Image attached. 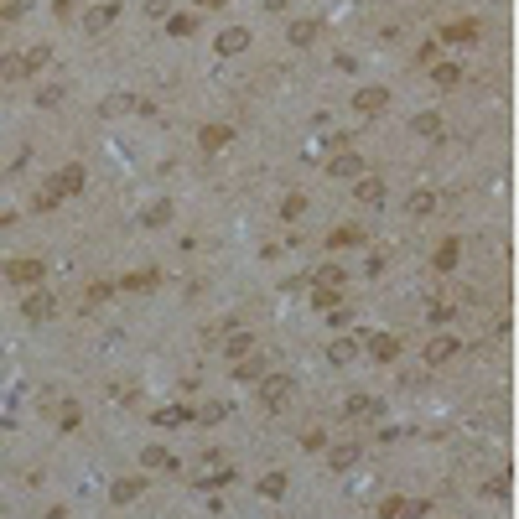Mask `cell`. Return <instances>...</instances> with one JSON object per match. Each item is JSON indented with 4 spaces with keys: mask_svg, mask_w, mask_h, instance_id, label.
<instances>
[{
    "mask_svg": "<svg viewBox=\"0 0 519 519\" xmlns=\"http://www.w3.org/2000/svg\"><path fill=\"white\" fill-rule=\"evenodd\" d=\"M260 400L270 405V411H286V405H291V379H286V374H265V389H260Z\"/></svg>",
    "mask_w": 519,
    "mask_h": 519,
    "instance_id": "1",
    "label": "cell"
},
{
    "mask_svg": "<svg viewBox=\"0 0 519 519\" xmlns=\"http://www.w3.org/2000/svg\"><path fill=\"white\" fill-rule=\"evenodd\" d=\"M354 109H358V115H384V109H389V89H379V83L358 89V94H354Z\"/></svg>",
    "mask_w": 519,
    "mask_h": 519,
    "instance_id": "2",
    "label": "cell"
},
{
    "mask_svg": "<svg viewBox=\"0 0 519 519\" xmlns=\"http://www.w3.org/2000/svg\"><path fill=\"white\" fill-rule=\"evenodd\" d=\"M78 187H83V166H62L58 177L47 182V192H52V198H73Z\"/></svg>",
    "mask_w": 519,
    "mask_h": 519,
    "instance_id": "3",
    "label": "cell"
},
{
    "mask_svg": "<svg viewBox=\"0 0 519 519\" xmlns=\"http://www.w3.org/2000/svg\"><path fill=\"white\" fill-rule=\"evenodd\" d=\"M457 348H462V343L452 338V332H437V338L426 343V364H447V358L457 354Z\"/></svg>",
    "mask_w": 519,
    "mask_h": 519,
    "instance_id": "4",
    "label": "cell"
},
{
    "mask_svg": "<svg viewBox=\"0 0 519 519\" xmlns=\"http://www.w3.org/2000/svg\"><path fill=\"white\" fill-rule=\"evenodd\" d=\"M5 275H11L16 286H36V281H42V260H11Z\"/></svg>",
    "mask_w": 519,
    "mask_h": 519,
    "instance_id": "5",
    "label": "cell"
},
{
    "mask_svg": "<svg viewBox=\"0 0 519 519\" xmlns=\"http://www.w3.org/2000/svg\"><path fill=\"white\" fill-rule=\"evenodd\" d=\"M405 213H411V218H431V213H437V192H431V187H415L411 198H405Z\"/></svg>",
    "mask_w": 519,
    "mask_h": 519,
    "instance_id": "6",
    "label": "cell"
},
{
    "mask_svg": "<svg viewBox=\"0 0 519 519\" xmlns=\"http://www.w3.org/2000/svg\"><path fill=\"white\" fill-rule=\"evenodd\" d=\"M115 16H119V5H115V0H104V5H94V11H89V21H83V26H89V32H109V26H115Z\"/></svg>",
    "mask_w": 519,
    "mask_h": 519,
    "instance_id": "7",
    "label": "cell"
},
{
    "mask_svg": "<svg viewBox=\"0 0 519 519\" xmlns=\"http://www.w3.org/2000/svg\"><path fill=\"white\" fill-rule=\"evenodd\" d=\"M244 47H249V32H244V26L218 32V52H224V58H234V52H244Z\"/></svg>",
    "mask_w": 519,
    "mask_h": 519,
    "instance_id": "8",
    "label": "cell"
},
{
    "mask_svg": "<svg viewBox=\"0 0 519 519\" xmlns=\"http://www.w3.org/2000/svg\"><path fill=\"white\" fill-rule=\"evenodd\" d=\"M198 415H192V405H161L156 411V426H192Z\"/></svg>",
    "mask_w": 519,
    "mask_h": 519,
    "instance_id": "9",
    "label": "cell"
},
{
    "mask_svg": "<svg viewBox=\"0 0 519 519\" xmlns=\"http://www.w3.org/2000/svg\"><path fill=\"white\" fill-rule=\"evenodd\" d=\"M198 141H203V151H224V146L234 141V130H229V125H203Z\"/></svg>",
    "mask_w": 519,
    "mask_h": 519,
    "instance_id": "10",
    "label": "cell"
},
{
    "mask_svg": "<svg viewBox=\"0 0 519 519\" xmlns=\"http://www.w3.org/2000/svg\"><path fill=\"white\" fill-rule=\"evenodd\" d=\"M354 192H358V203H369V208L384 203V182L379 177H354Z\"/></svg>",
    "mask_w": 519,
    "mask_h": 519,
    "instance_id": "11",
    "label": "cell"
},
{
    "mask_svg": "<svg viewBox=\"0 0 519 519\" xmlns=\"http://www.w3.org/2000/svg\"><path fill=\"white\" fill-rule=\"evenodd\" d=\"M21 312H26V317H32V322L52 317V296H47V291H32V296H26V301H21Z\"/></svg>",
    "mask_w": 519,
    "mask_h": 519,
    "instance_id": "12",
    "label": "cell"
},
{
    "mask_svg": "<svg viewBox=\"0 0 519 519\" xmlns=\"http://www.w3.org/2000/svg\"><path fill=\"white\" fill-rule=\"evenodd\" d=\"M327 462H332L338 472H348V468L358 462V441H343V447H332V452H327Z\"/></svg>",
    "mask_w": 519,
    "mask_h": 519,
    "instance_id": "13",
    "label": "cell"
},
{
    "mask_svg": "<svg viewBox=\"0 0 519 519\" xmlns=\"http://www.w3.org/2000/svg\"><path fill=\"white\" fill-rule=\"evenodd\" d=\"M327 172H332V177H348V182H354V177H364V161H358V156H332Z\"/></svg>",
    "mask_w": 519,
    "mask_h": 519,
    "instance_id": "14",
    "label": "cell"
},
{
    "mask_svg": "<svg viewBox=\"0 0 519 519\" xmlns=\"http://www.w3.org/2000/svg\"><path fill=\"white\" fill-rule=\"evenodd\" d=\"M411 130H415V135H426V141H437V135H441V115H431V109H426V115L411 119Z\"/></svg>",
    "mask_w": 519,
    "mask_h": 519,
    "instance_id": "15",
    "label": "cell"
},
{
    "mask_svg": "<svg viewBox=\"0 0 519 519\" xmlns=\"http://www.w3.org/2000/svg\"><path fill=\"white\" fill-rule=\"evenodd\" d=\"M348 415H354V421H374V415H379V400H369V395H354V400H348Z\"/></svg>",
    "mask_w": 519,
    "mask_h": 519,
    "instance_id": "16",
    "label": "cell"
},
{
    "mask_svg": "<svg viewBox=\"0 0 519 519\" xmlns=\"http://www.w3.org/2000/svg\"><path fill=\"white\" fill-rule=\"evenodd\" d=\"M327 358H332V364H354V358H358V343H354V338H338V343L327 348Z\"/></svg>",
    "mask_w": 519,
    "mask_h": 519,
    "instance_id": "17",
    "label": "cell"
},
{
    "mask_svg": "<svg viewBox=\"0 0 519 519\" xmlns=\"http://www.w3.org/2000/svg\"><path fill=\"white\" fill-rule=\"evenodd\" d=\"M317 42V21H291V47H312Z\"/></svg>",
    "mask_w": 519,
    "mask_h": 519,
    "instance_id": "18",
    "label": "cell"
},
{
    "mask_svg": "<svg viewBox=\"0 0 519 519\" xmlns=\"http://www.w3.org/2000/svg\"><path fill=\"white\" fill-rule=\"evenodd\" d=\"M166 224H172V203H151V208H146V229H166Z\"/></svg>",
    "mask_w": 519,
    "mask_h": 519,
    "instance_id": "19",
    "label": "cell"
},
{
    "mask_svg": "<svg viewBox=\"0 0 519 519\" xmlns=\"http://www.w3.org/2000/svg\"><path fill=\"white\" fill-rule=\"evenodd\" d=\"M141 468H177V457H172L166 447H146L141 452Z\"/></svg>",
    "mask_w": 519,
    "mask_h": 519,
    "instance_id": "20",
    "label": "cell"
},
{
    "mask_svg": "<svg viewBox=\"0 0 519 519\" xmlns=\"http://www.w3.org/2000/svg\"><path fill=\"white\" fill-rule=\"evenodd\" d=\"M312 307H322V312H338V286H312Z\"/></svg>",
    "mask_w": 519,
    "mask_h": 519,
    "instance_id": "21",
    "label": "cell"
},
{
    "mask_svg": "<svg viewBox=\"0 0 519 519\" xmlns=\"http://www.w3.org/2000/svg\"><path fill=\"white\" fill-rule=\"evenodd\" d=\"M249 348H255V338H249V332H234V338L224 343V354H229V358H249Z\"/></svg>",
    "mask_w": 519,
    "mask_h": 519,
    "instance_id": "22",
    "label": "cell"
},
{
    "mask_svg": "<svg viewBox=\"0 0 519 519\" xmlns=\"http://www.w3.org/2000/svg\"><path fill=\"white\" fill-rule=\"evenodd\" d=\"M78 421H83L78 400H62V405H58V426H62V431H73V426H78Z\"/></svg>",
    "mask_w": 519,
    "mask_h": 519,
    "instance_id": "23",
    "label": "cell"
},
{
    "mask_svg": "<svg viewBox=\"0 0 519 519\" xmlns=\"http://www.w3.org/2000/svg\"><path fill=\"white\" fill-rule=\"evenodd\" d=\"M260 494H265V498H281L286 494V472H265V478H260Z\"/></svg>",
    "mask_w": 519,
    "mask_h": 519,
    "instance_id": "24",
    "label": "cell"
},
{
    "mask_svg": "<svg viewBox=\"0 0 519 519\" xmlns=\"http://www.w3.org/2000/svg\"><path fill=\"white\" fill-rule=\"evenodd\" d=\"M47 58H52V47H32L21 58V73H36V68H47Z\"/></svg>",
    "mask_w": 519,
    "mask_h": 519,
    "instance_id": "25",
    "label": "cell"
},
{
    "mask_svg": "<svg viewBox=\"0 0 519 519\" xmlns=\"http://www.w3.org/2000/svg\"><path fill=\"white\" fill-rule=\"evenodd\" d=\"M369 343H374V358H395L400 354V343L389 338V332H379V338H369Z\"/></svg>",
    "mask_w": 519,
    "mask_h": 519,
    "instance_id": "26",
    "label": "cell"
},
{
    "mask_svg": "<svg viewBox=\"0 0 519 519\" xmlns=\"http://www.w3.org/2000/svg\"><path fill=\"white\" fill-rule=\"evenodd\" d=\"M130 498H141V483H135V478H119L115 483V504H130Z\"/></svg>",
    "mask_w": 519,
    "mask_h": 519,
    "instance_id": "27",
    "label": "cell"
},
{
    "mask_svg": "<svg viewBox=\"0 0 519 519\" xmlns=\"http://www.w3.org/2000/svg\"><path fill=\"white\" fill-rule=\"evenodd\" d=\"M457 265V239H447V244L437 249V270H452Z\"/></svg>",
    "mask_w": 519,
    "mask_h": 519,
    "instance_id": "28",
    "label": "cell"
},
{
    "mask_svg": "<svg viewBox=\"0 0 519 519\" xmlns=\"http://www.w3.org/2000/svg\"><path fill=\"white\" fill-rule=\"evenodd\" d=\"M301 213H307V198H286L281 203V218H291V224L301 218Z\"/></svg>",
    "mask_w": 519,
    "mask_h": 519,
    "instance_id": "29",
    "label": "cell"
},
{
    "mask_svg": "<svg viewBox=\"0 0 519 519\" xmlns=\"http://www.w3.org/2000/svg\"><path fill=\"white\" fill-rule=\"evenodd\" d=\"M192 26H198L192 16H172V21H166V32H172V36H192Z\"/></svg>",
    "mask_w": 519,
    "mask_h": 519,
    "instance_id": "30",
    "label": "cell"
},
{
    "mask_svg": "<svg viewBox=\"0 0 519 519\" xmlns=\"http://www.w3.org/2000/svg\"><path fill=\"white\" fill-rule=\"evenodd\" d=\"M239 379H265V364L260 358H239Z\"/></svg>",
    "mask_w": 519,
    "mask_h": 519,
    "instance_id": "31",
    "label": "cell"
},
{
    "mask_svg": "<svg viewBox=\"0 0 519 519\" xmlns=\"http://www.w3.org/2000/svg\"><path fill=\"white\" fill-rule=\"evenodd\" d=\"M125 109H135V99H130V94H115V99H104V115H125Z\"/></svg>",
    "mask_w": 519,
    "mask_h": 519,
    "instance_id": "32",
    "label": "cell"
},
{
    "mask_svg": "<svg viewBox=\"0 0 519 519\" xmlns=\"http://www.w3.org/2000/svg\"><path fill=\"white\" fill-rule=\"evenodd\" d=\"M457 78H462V68H457V62H437V83H447V89H452Z\"/></svg>",
    "mask_w": 519,
    "mask_h": 519,
    "instance_id": "33",
    "label": "cell"
},
{
    "mask_svg": "<svg viewBox=\"0 0 519 519\" xmlns=\"http://www.w3.org/2000/svg\"><path fill=\"white\" fill-rule=\"evenodd\" d=\"M26 16V0H5V5H0V21H21Z\"/></svg>",
    "mask_w": 519,
    "mask_h": 519,
    "instance_id": "34",
    "label": "cell"
},
{
    "mask_svg": "<svg viewBox=\"0 0 519 519\" xmlns=\"http://www.w3.org/2000/svg\"><path fill=\"white\" fill-rule=\"evenodd\" d=\"M146 16H151V21H166V16H172V0H146Z\"/></svg>",
    "mask_w": 519,
    "mask_h": 519,
    "instance_id": "35",
    "label": "cell"
},
{
    "mask_svg": "<svg viewBox=\"0 0 519 519\" xmlns=\"http://www.w3.org/2000/svg\"><path fill=\"white\" fill-rule=\"evenodd\" d=\"M301 447H307V452L327 447V431H317V426H312V431H301Z\"/></svg>",
    "mask_w": 519,
    "mask_h": 519,
    "instance_id": "36",
    "label": "cell"
},
{
    "mask_svg": "<svg viewBox=\"0 0 519 519\" xmlns=\"http://www.w3.org/2000/svg\"><path fill=\"white\" fill-rule=\"evenodd\" d=\"M130 291H151V286H156V270H141V275H130Z\"/></svg>",
    "mask_w": 519,
    "mask_h": 519,
    "instance_id": "37",
    "label": "cell"
},
{
    "mask_svg": "<svg viewBox=\"0 0 519 519\" xmlns=\"http://www.w3.org/2000/svg\"><path fill=\"white\" fill-rule=\"evenodd\" d=\"M317 286H343V270H338V265H322V270H317Z\"/></svg>",
    "mask_w": 519,
    "mask_h": 519,
    "instance_id": "38",
    "label": "cell"
},
{
    "mask_svg": "<svg viewBox=\"0 0 519 519\" xmlns=\"http://www.w3.org/2000/svg\"><path fill=\"white\" fill-rule=\"evenodd\" d=\"M0 78H26V73H21V58H0Z\"/></svg>",
    "mask_w": 519,
    "mask_h": 519,
    "instance_id": "39",
    "label": "cell"
},
{
    "mask_svg": "<svg viewBox=\"0 0 519 519\" xmlns=\"http://www.w3.org/2000/svg\"><path fill=\"white\" fill-rule=\"evenodd\" d=\"M400 509H405V498H384V504H379V519H400Z\"/></svg>",
    "mask_w": 519,
    "mask_h": 519,
    "instance_id": "40",
    "label": "cell"
},
{
    "mask_svg": "<svg viewBox=\"0 0 519 519\" xmlns=\"http://www.w3.org/2000/svg\"><path fill=\"white\" fill-rule=\"evenodd\" d=\"M109 296H115V286H109V281H99V286H89V301H109Z\"/></svg>",
    "mask_w": 519,
    "mask_h": 519,
    "instance_id": "41",
    "label": "cell"
},
{
    "mask_svg": "<svg viewBox=\"0 0 519 519\" xmlns=\"http://www.w3.org/2000/svg\"><path fill=\"white\" fill-rule=\"evenodd\" d=\"M426 317H431V322H447L452 307H447V301H431V312H426Z\"/></svg>",
    "mask_w": 519,
    "mask_h": 519,
    "instance_id": "42",
    "label": "cell"
},
{
    "mask_svg": "<svg viewBox=\"0 0 519 519\" xmlns=\"http://www.w3.org/2000/svg\"><path fill=\"white\" fill-rule=\"evenodd\" d=\"M52 16H58V21H68V16H73V0H52Z\"/></svg>",
    "mask_w": 519,
    "mask_h": 519,
    "instance_id": "43",
    "label": "cell"
},
{
    "mask_svg": "<svg viewBox=\"0 0 519 519\" xmlns=\"http://www.w3.org/2000/svg\"><path fill=\"white\" fill-rule=\"evenodd\" d=\"M198 5H229V0H198Z\"/></svg>",
    "mask_w": 519,
    "mask_h": 519,
    "instance_id": "44",
    "label": "cell"
},
{
    "mask_svg": "<svg viewBox=\"0 0 519 519\" xmlns=\"http://www.w3.org/2000/svg\"><path fill=\"white\" fill-rule=\"evenodd\" d=\"M0 5H5V0H0Z\"/></svg>",
    "mask_w": 519,
    "mask_h": 519,
    "instance_id": "45",
    "label": "cell"
}]
</instances>
